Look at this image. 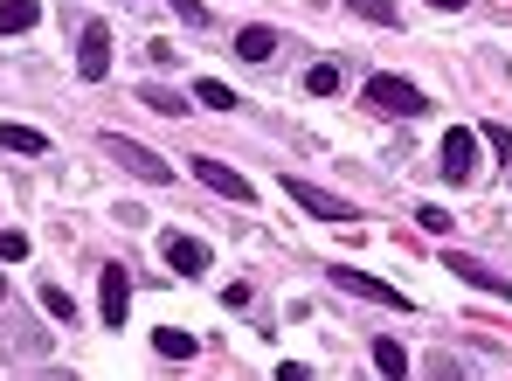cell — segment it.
Masks as SVG:
<instances>
[{
  "mask_svg": "<svg viewBox=\"0 0 512 381\" xmlns=\"http://www.w3.org/2000/svg\"><path fill=\"white\" fill-rule=\"evenodd\" d=\"M326 278H333L340 291H353V298H374V305H395V312H409V291L381 285V278H367V271H353V264H333Z\"/></svg>",
  "mask_w": 512,
  "mask_h": 381,
  "instance_id": "7",
  "label": "cell"
},
{
  "mask_svg": "<svg viewBox=\"0 0 512 381\" xmlns=\"http://www.w3.org/2000/svg\"><path fill=\"white\" fill-rule=\"evenodd\" d=\"M139 7H146V0H139Z\"/></svg>",
  "mask_w": 512,
  "mask_h": 381,
  "instance_id": "26",
  "label": "cell"
},
{
  "mask_svg": "<svg viewBox=\"0 0 512 381\" xmlns=\"http://www.w3.org/2000/svg\"><path fill=\"white\" fill-rule=\"evenodd\" d=\"M139 104H146V111H160V118H187V97L167 91V84H139Z\"/></svg>",
  "mask_w": 512,
  "mask_h": 381,
  "instance_id": "14",
  "label": "cell"
},
{
  "mask_svg": "<svg viewBox=\"0 0 512 381\" xmlns=\"http://www.w3.org/2000/svg\"><path fill=\"white\" fill-rule=\"evenodd\" d=\"M35 298H42V312H49L56 326H77V298H70L63 285H35Z\"/></svg>",
  "mask_w": 512,
  "mask_h": 381,
  "instance_id": "15",
  "label": "cell"
},
{
  "mask_svg": "<svg viewBox=\"0 0 512 381\" xmlns=\"http://www.w3.org/2000/svg\"><path fill=\"white\" fill-rule=\"evenodd\" d=\"M222 305H229V312H250L256 291H250V285H229V291H222Z\"/></svg>",
  "mask_w": 512,
  "mask_h": 381,
  "instance_id": "24",
  "label": "cell"
},
{
  "mask_svg": "<svg viewBox=\"0 0 512 381\" xmlns=\"http://www.w3.org/2000/svg\"><path fill=\"white\" fill-rule=\"evenodd\" d=\"M416 222H423L429 236H450L457 229V215H443V208H416Z\"/></svg>",
  "mask_w": 512,
  "mask_h": 381,
  "instance_id": "21",
  "label": "cell"
},
{
  "mask_svg": "<svg viewBox=\"0 0 512 381\" xmlns=\"http://www.w3.org/2000/svg\"><path fill=\"white\" fill-rule=\"evenodd\" d=\"M97 146H104V160H118V167H125L132 181H146V188H167V181H173V167H167V160H160L153 146H139V139H125V132H104Z\"/></svg>",
  "mask_w": 512,
  "mask_h": 381,
  "instance_id": "1",
  "label": "cell"
},
{
  "mask_svg": "<svg viewBox=\"0 0 512 381\" xmlns=\"http://www.w3.org/2000/svg\"><path fill=\"white\" fill-rule=\"evenodd\" d=\"M284 194L305 208V215H319V222H360V208L346 201V194H333V188H312L305 174H284Z\"/></svg>",
  "mask_w": 512,
  "mask_h": 381,
  "instance_id": "3",
  "label": "cell"
},
{
  "mask_svg": "<svg viewBox=\"0 0 512 381\" xmlns=\"http://www.w3.org/2000/svg\"><path fill=\"white\" fill-rule=\"evenodd\" d=\"M443 264H450V271H457L464 285H478V291H499V298H512V278H499V271H485L478 257H457V250H450Z\"/></svg>",
  "mask_w": 512,
  "mask_h": 381,
  "instance_id": "10",
  "label": "cell"
},
{
  "mask_svg": "<svg viewBox=\"0 0 512 381\" xmlns=\"http://www.w3.org/2000/svg\"><path fill=\"white\" fill-rule=\"evenodd\" d=\"M374 368L388 381H402L409 375V347H402V340H374Z\"/></svg>",
  "mask_w": 512,
  "mask_h": 381,
  "instance_id": "17",
  "label": "cell"
},
{
  "mask_svg": "<svg viewBox=\"0 0 512 381\" xmlns=\"http://www.w3.org/2000/svg\"><path fill=\"white\" fill-rule=\"evenodd\" d=\"M153 347H160L167 361H194V347H201V340H194L187 326H160V333H153Z\"/></svg>",
  "mask_w": 512,
  "mask_h": 381,
  "instance_id": "16",
  "label": "cell"
},
{
  "mask_svg": "<svg viewBox=\"0 0 512 381\" xmlns=\"http://www.w3.org/2000/svg\"><path fill=\"white\" fill-rule=\"evenodd\" d=\"M194 181H201V188H215L222 201H256V188L243 181V174H236V167H222V160H201V153H194Z\"/></svg>",
  "mask_w": 512,
  "mask_h": 381,
  "instance_id": "8",
  "label": "cell"
},
{
  "mask_svg": "<svg viewBox=\"0 0 512 381\" xmlns=\"http://www.w3.org/2000/svg\"><path fill=\"white\" fill-rule=\"evenodd\" d=\"M42 21V7L35 0H0V35H28Z\"/></svg>",
  "mask_w": 512,
  "mask_h": 381,
  "instance_id": "13",
  "label": "cell"
},
{
  "mask_svg": "<svg viewBox=\"0 0 512 381\" xmlns=\"http://www.w3.org/2000/svg\"><path fill=\"white\" fill-rule=\"evenodd\" d=\"M160 250H167V264L180 278H201V271H208V243H201V236H180V229H173Z\"/></svg>",
  "mask_w": 512,
  "mask_h": 381,
  "instance_id": "9",
  "label": "cell"
},
{
  "mask_svg": "<svg viewBox=\"0 0 512 381\" xmlns=\"http://www.w3.org/2000/svg\"><path fill=\"white\" fill-rule=\"evenodd\" d=\"M173 14H180L187 28H208V7H201V0H173Z\"/></svg>",
  "mask_w": 512,
  "mask_h": 381,
  "instance_id": "23",
  "label": "cell"
},
{
  "mask_svg": "<svg viewBox=\"0 0 512 381\" xmlns=\"http://www.w3.org/2000/svg\"><path fill=\"white\" fill-rule=\"evenodd\" d=\"M125 312H132V271L104 264V271H97V319H104V326H125Z\"/></svg>",
  "mask_w": 512,
  "mask_h": 381,
  "instance_id": "5",
  "label": "cell"
},
{
  "mask_svg": "<svg viewBox=\"0 0 512 381\" xmlns=\"http://www.w3.org/2000/svg\"><path fill=\"white\" fill-rule=\"evenodd\" d=\"M14 257H28V236L21 229H0V264H14Z\"/></svg>",
  "mask_w": 512,
  "mask_h": 381,
  "instance_id": "22",
  "label": "cell"
},
{
  "mask_svg": "<svg viewBox=\"0 0 512 381\" xmlns=\"http://www.w3.org/2000/svg\"><path fill=\"white\" fill-rule=\"evenodd\" d=\"M436 160H443V181L471 188V181H478V132H471V125H450V132H443V153H436Z\"/></svg>",
  "mask_w": 512,
  "mask_h": 381,
  "instance_id": "4",
  "label": "cell"
},
{
  "mask_svg": "<svg viewBox=\"0 0 512 381\" xmlns=\"http://www.w3.org/2000/svg\"><path fill=\"white\" fill-rule=\"evenodd\" d=\"M194 104H208V111H236V91H229V84H215V77H201Z\"/></svg>",
  "mask_w": 512,
  "mask_h": 381,
  "instance_id": "19",
  "label": "cell"
},
{
  "mask_svg": "<svg viewBox=\"0 0 512 381\" xmlns=\"http://www.w3.org/2000/svg\"><path fill=\"white\" fill-rule=\"evenodd\" d=\"M305 91L333 97V91H340V63H312V70H305Z\"/></svg>",
  "mask_w": 512,
  "mask_h": 381,
  "instance_id": "18",
  "label": "cell"
},
{
  "mask_svg": "<svg viewBox=\"0 0 512 381\" xmlns=\"http://www.w3.org/2000/svg\"><path fill=\"white\" fill-rule=\"evenodd\" d=\"M360 97L374 104V111H388V118H423L429 111V97L409 84V77H395V70H374L367 84H360Z\"/></svg>",
  "mask_w": 512,
  "mask_h": 381,
  "instance_id": "2",
  "label": "cell"
},
{
  "mask_svg": "<svg viewBox=\"0 0 512 381\" xmlns=\"http://www.w3.org/2000/svg\"><path fill=\"white\" fill-rule=\"evenodd\" d=\"M429 7H443V14H457V7H464V0H429Z\"/></svg>",
  "mask_w": 512,
  "mask_h": 381,
  "instance_id": "25",
  "label": "cell"
},
{
  "mask_svg": "<svg viewBox=\"0 0 512 381\" xmlns=\"http://www.w3.org/2000/svg\"><path fill=\"white\" fill-rule=\"evenodd\" d=\"M77 70H84V84H104V77H111V28H104V21H84V35H77Z\"/></svg>",
  "mask_w": 512,
  "mask_h": 381,
  "instance_id": "6",
  "label": "cell"
},
{
  "mask_svg": "<svg viewBox=\"0 0 512 381\" xmlns=\"http://www.w3.org/2000/svg\"><path fill=\"white\" fill-rule=\"evenodd\" d=\"M0 153H49V132H35V125H0Z\"/></svg>",
  "mask_w": 512,
  "mask_h": 381,
  "instance_id": "12",
  "label": "cell"
},
{
  "mask_svg": "<svg viewBox=\"0 0 512 381\" xmlns=\"http://www.w3.org/2000/svg\"><path fill=\"white\" fill-rule=\"evenodd\" d=\"M346 7H353L360 21H381V28H395V21H402V14H395V0H346Z\"/></svg>",
  "mask_w": 512,
  "mask_h": 381,
  "instance_id": "20",
  "label": "cell"
},
{
  "mask_svg": "<svg viewBox=\"0 0 512 381\" xmlns=\"http://www.w3.org/2000/svg\"><path fill=\"white\" fill-rule=\"evenodd\" d=\"M236 56H243V63H270V56H277V28H263V21L243 28V35H236Z\"/></svg>",
  "mask_w": 512,
  "mask_h": 381,
  "instance_id": "11",
  "label": "cell"
}]
</instances>
